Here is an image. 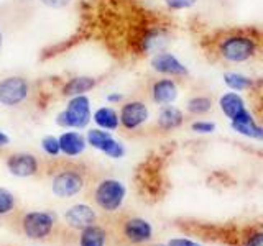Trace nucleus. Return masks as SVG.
<instances>
[{
	"instance_id": "nucleus-5",
	"label": "nucleus",
	"mask_w": 263,
	"mask_h": 246,
	"mask_svg": "<svg viewBox=\"0 0 263 246\" xmlns=\"http://www.w3.org/2000/svg\"><path fill=\"white\" fill-rule=\"evenodd\" d=\"M127 189L117 179H104L96 186L94 200L105 212H115L125 199Z\"/></svg>"
},
{
	"instance_id": "nucleus-8",
	"label": "nucleus",
	"mask_w": 263,
	"mask_h": 246,
	"mask_svg": "<svg viewBox=\"0 0 263 246\" xmlns=\"http://www.w3.org/2000/svg\"><path fill=\"white\" fill-rule=\"evenodd\" d=\"M82 187H84V176L76 169H61L54 174L51 182L53 194L61 199H69L79 194Z\"/></svg>"
},
{
	"instance_id": "nucleus-24",
	"label": "nucleus",
	"mask_w": 263,
	"mask_h": 246,
	"mask_svg": "<svg viewBox=\"0 0 263 246\" xmlns=\"http://www.w3.org/2000/svg\"><path fill=\"white\" fill-rule=\"evenodd\" d=\"M105 156H109V158L112 159H120L125 156V146H123L119 139H115V138H109V141H107L104 145V148L101 150Z\"/></svg>"
},
{
	"instance_id": "nucleus-25",
	"label": "nucleus",
	"mask_w": 263,
	"mask_h": 246,
	"mask_svg": "<svg viewBox=\"0 0 263 246\" xmlns=\"http://www.w3.org/2000/svg\"><path fill=\"white\" fill-rule=\"evenodd\" d=\"M41 150L45 151V154L51 156V158H58L61 153V148H60V139L53 135H46L41 139Z\"/></svg>"
},
{
	"instance_id": "nucleus-13",
	"label": "nucleus",
	"mask_w": 263,
	"mask_h": 246,
	"mask_svg": "<svg viewBox=\"0 0 263 246\" xmlns=\"http://www.w3.org/2000/svg\"><path fill=\"white\" fill-rule=\"evenodd\" d=\"M99 84V79L94 76H72L63 82L60 94L63 97H76L87 95L90 90H94Z\"/></svg>"
},
{
	"instance_id": "nucleus-1",
	"label": "nucleus",
	"mask_w": 263,
	"mask_h": 246,
	"mask_svg": "<svg viewBox=\"0 0 263 246\" xmlns=\"http://www.w3.org/2000/svg\"><path fill=\"white\" fill-rule=\"evenodd\" d=\"M261 39L249 30L224 31L214 39V54L229 64H243L257 57Z\"/></svg>"
},
{
	"instance_id": "nucleus-18",
	"label": "nucleus",
	"mask_w": 263,
	"mask_h": 246,
	"mask_svg": "<svg viewBox=\"0 0 263 246\" xmlns=\"http://www.w3.org/2000/svg\"><path fill=\"white\" fill-rule=\"evenodd\" d=\"M92 121L96 123L97 128L105 130V131H115L120 127L119 112L109 105L99 107V109L92 113Z\"/></svg>"
},
{
	"instance_id": "nucleus-9",
	"label": "nucleus",
	"mask_w": 263,
	"mask_h": 246,
	"mask_svg": "<svg viewBox=\"0 0 263 246\" xmlns=\"http://www.w3.org/2000/svg\"><path fill=\"white\" fill-rule=\"evenodd\" d=\"M217 105H219L220 112L229 118L230 123L245 121V120L253 118V115L249 110V107H247V102L240 92L227 90V92H224L219 97Z\"/></svg>"
},
{
	"instance_id": "nucleus-17",
	"label": "nucleus",
	"mask_w": 263,
	"mask_h": 246,
	"mask_svg": "<svg viewBox=\"0 0 263 246\" xmlns=\"http://www.w3.org/2000/svg\"><path fill=\"white\" fill-rule=\"evenodd\" d=\"M60 148L61 153L64 156H69V158H76V156L82 154L87 146L86 136L81 135L79 131H64L60 136Z\"/></svg>"
},
{
	"instance_id": "nucleus-6",
	"label": "nucleus",
	"mask_w": 263,
	"mask_h": 246,
	"mask_svg": "<svg viewBox=\"0 0 263 246\" xmlns=\"http://www.w3.org/2000/svg\"><path fill=\"white\" fill-rule=\"evenodd\" d=\"M150 118V109L142 98H130L122 104L119 110L120 127L127 131H137Z\"/></svg>"
},
{
	"instance_id": "nucleus-35",
	"label": "nucleus",
	"mask_w": 263,
	"mask_h": 246,
	"mask_svg": "<svg viewBox=\"0 0 263 246\" xmlns=\"http://www.w3.org/2000/svg\"><path fill=\"white\" fill-rule=\"evenodd\" d=\"M156 246H163V244H156Z\"/></svg>"
},
{
	"instance_id": "nucleus-14",
	"label": "nucleus",
	"mask_w": 263,
	"mask_h": 246,
	"mask_svg": "<svg viewBox=\"0 0 263 246\" xmlns=\"http://www.w3.org/2000/svg\"><path fill=\"white\" fill-rule=\"evenodd\" d=\"M64 220L74 230H84L96 221V212L84 203H76L64 213Z\"/></svg>"
},
{
	"instance_id": "nucleus-16",
	"label": "nucleus",
	"mask_w": 263,
	"mask_h": 246,
	"mask_svg": "<svg viewBox=\"0 0 263 246\" xmlns=\"http://www.w3.org/2000/svg\"><path fill=\"white\" fill-rule=\"evenodd\" d=\"M123 235L128 241L132 243H146L152 240L153 236V228L143 218H130L123 225Z\"/></svg>"
},
{
	"instance_id": "nucleus-12",
	"label": "nucleus",
	"mask_w": 263,
	"mask_h": 246,
	"mask_svg": "<svg viewBox=\"0 0 263 246\" xmlns=\"http://www.w3.org/2000/svg\"><path fill=\"white\" fill-rule=\"evenodd\" d=\"M7 168L10 171V174L16 177H31L38 172L40 164L36 156L30 153H13L8 156Z\"/></svg>"
},
{
	"instance_id": "nucleus-32",
	"label": "nucleus",
	"mask_w": 263,
	"mask_h": 246,
	"mask_svg": "<svg viewBox=\"0 0 263 246\" xmlns=\"http://www.w3.org/2000/svg\"><path fill=\"white\" fill-rule=\"evenodd\" d=\"M105 100L109 102L110 105H119V104H123L125 102V95L120 94V92H112L105 97Z\"/></svg>"
},
{
	"instance_id": "nucleus-11",
	"label": "nucleus",
	"mask_w": 263,
	"mask_h": 246,
	"mask_svg": "<svg viewBox=\"0 0 263 246\" xmlns=\"http://www.w3.org/2000/svg\"><path fill=\"white\" fill-rule=\"evenodd\" d=\"M54 227V217L48 212H30L23 218V232L31 240H43Z\"/></svg>"
},
{
	"instance_id": "nucleus-31",
	"label": "nucleus",
	"mask_w": 263,
	"mask_h": 246,
	"mask_svg": "<svg viewBox=\"0 0 263 246\" xmlns=\"http://www.w3.org/2000/svg\"><path fill=\"white\" fill-rule=\"evenodd\" d=\"M166 246H201V244L193 240H187V238H173V240L168 241Z\"/></svg>"
},
{
	"instance_id": "nucleus-10",
	"label": "nucleus",
	"mask_w": 263,
	"mask_h": 246,
	"mask_svg": "<svg viewBox=\"0 0 263 246\" xmlns=\"http://www.w3.org/2000/svg\"><path fill=\"white\" fill-rule=\"evenodd\" d=\"M178 95H179V87L176 79L173 77L160 76L158 79L152 80L150 87H148V97H150V100L160 107L175 104Z\"/></svg>"
},
{
	"instance_id": "nucleus-20",
	"label": "nucleus",
	"mask_w": 263,
	"mask_h": 246,
	"mask_svg": "<svg viewBox=\"0 0 263 246\" xmlns=\"http://www.w3.org/2000/svg\"><path fill=\"white\" fill-rule=\"evenodd\" d=\"M230 128H232L235 133L242 135L249 139H257V141H263V127L253 118L245 120V121H235L230 123Z\"/></svg>"
},
{
	"instance_id": "nucleus-3",
	"label": "nucleus",
	"mask_w": 263,
	"mask_h": 246,
	"mask_svg": "<svg viewBox=\"0 0 263 246\" xmlns=\"http://www.w3.org/2000/svg\"><path fill=\"white\" fill-rule=\"evenodd\" d=\"M31 94V82L25 77L13 74L0 79V105L7 109H16L28 100Z\"/></svg>"
},
{
	"instance_id": "nucleus-26",
	"label": "nucleus",
	"mask_w": 263,
	"mask_h": 246,
	"mask_svg": "<svg viewBox=\"0 0 263 246\" xmlns=\"http://www.w3.org/2000/svg\"><path fill=\"white\" fill-rule=\"evenodd\" d=\"M15 207V197L10 191L0 187V215H7Z\"/></svg>"
},
{
	"instance_id": "nucleus-33",
	"label": "nucleus",
	"mask_w": 263,
	"mask_h": 246,
	"mask_svg": "<svg viewBox=\"0 0 263 246\" xmlns=\"http://www.w3.org/2000/svg\"><path fill=\"white\" fill-rule=\"evenodd\" d=\"M8 143H10V138H8L2 130H0V148H4L7 146Z\"/></svg>"
},
{
	"instance_id": "nucleus-30",
	"label": "nucleus",
	"mask_w": 263,
	"mask_h": 246,
	"mask_svg": "<svg viewBox=\"0 0 263 246\" xmlns=\"http://www.w3.org/2000/svg\"><path fill=\"white\" fill-rule=\"evenodd\" d=\"M40 4H43L48 8H54V10H61L72 4V0H40Z\"/></svg>"
},
{
	"instance_id": "nucleus-34",
	"label": "nucleus",
	"mask_w": 263,
	"mask_h": 246,
	"mask_svg": "<svg viewBox=\"0 0 263 246\" xmlns=\"http://www.w3.org/2000/svg\"><path fill=\"white\" fill-rule=\"evenodd\" d=\"M2 46H4V31L0 28V49H2Z\"/></svg>"
},
{
	"instance_id": "nucleus-29",
	"label": "nucleus",
	"mask_w": 263,
	"mask_h": 246,
	"mask_svg": "<svg viewBox=\"0 0 263 246\" xmlns=\"http://www.w3.org/2000/svg\"><path fill=\"white\" fill-rule=\"evenodd\" d=\"M242 246H263V230H252L245 236Z\"/></svg>"
},
{
	"instance_id": "nucleus-23",
	"label": "nucleus",
	"mask_w": 263,
	"mask_h": 246,
	"mask_svg": "<svg viewBox=\"0 0 263 246\" xmlns=\"http://www.w3.org/2000/svg\"><path fill=\"white\" fill-rule=\"evenodd\" d=\"M112 135L109 133V131H105V130H101V128H90L87 130V135H86V141L89 146H92L96 148V150L101 151L104 145L109 141V138Z\"/></svg>"
},
{
	"instance_id": "nucleus-4",
	"label": "nucleus",
	"mask_w": 263,
	"mask_h": 246,
	"mask_svg": "<svg viewBox=\"0 0 263 246\" xmlns=\"http://www.w3.org/2000/svg\"><path fill=\"white\" fill-rule=\"evenodd\" d=\"M171 41V33L166 25H148L140 30L138 36L135 39L137 49L143 56H153L160 51H164Z\"/></svg>"
},
{
	"instance_id": "nucleus-7",
	"label": "nucleus",
	"mask_w": 263,
	"mask_h": 246,
	"mask_svg": "<svg viewBox=\"0 0 263 246\" xmlns=\"http://www.w3.org/2000/svg\"><path fill=\"white\" fill-rule=\"evenodd\" d=\"M152 69L163 77H173V79H184L189 76L187 66L175 56L168 49L156 53L150 57Z\"/></svg>"
},
{
	"instance_id": "nucleus-2",
	"label": "nucleus",
	"mask_w": 263,
	"mask_h": 246,
	"mask_svg": "<svg viewBox=\"0 0 263 246\" xmlns=\"http://www.w3.org/2000/svg\"><path fill=\"white\" fill-rule=\"evenodd\" d=\"M92 120V110H90V98L87 95L69 97L64 110L58 113L56 125L68 130H82Z\"/></svg>"
},
{
	"instance_id": "nucleus-28",
	"label": "nucleus",
	"mask_w": 263,
	"mask_h": 246,
	"mask_svg": "<svg viewBox=\"0 0 263 246\" xmlns=\"http://www.w3.org/2000/svg\"><path fill=\"white\" fill-rule=\"evenodd\" d=\"M197 4V0H164L168 10L171 12H181V10H189Z\"/></svg>"
},
{
	"instance_id": "nucleus-19",
	"label": "nucleus",
	"mask_w": 263,
	"mask_h": 246,
	"mask_svg": "<svg viewBox=\"0 0 263 246\" xmlns=\"http://www.w3.org/2000/svg\"><path fill=\"white\" fill-rule=\"evenodd\" d=\"M222 79H224L226 87L232 92H245V90H250L255 84V80L250 76L238 71H227L224 72Z\"/></svg>"
},
{
	"instance_id": "nucleus-27",
	"label": "nucleus",
	"mask_w": 263,
	"mask_h": 246,
	"mask_svg": "<svg viewBox=\"0 0 263 246\" xmlns=\"http://www.w3.org/2000/svg\"><path fill=\"white\" fill-rule=\"evenodd\" d=\"M217 128V125L211 120H194L191 123V131L197 135H211Z\"/></svg>"
},
{
	"instance_id": "nucleus-22",
	"label": "nucleus",
	"mask_w": 263,
	"mask_h": 246,
	"mask_svg": "<svg viewBox=\"0 0 263 246\" xmlns=\"http://www.w3.org/2000/svg\"><path fill=\"white\" fill-rule=\"evenodd\" d=\"M105 238H107V233L102 227L90 225L84 230H81L79 244L81 246H104Z\"/></svg>"
},
{
	"instance_id": "nucleus-15",
	"label": "nucleus",
	"mask_w": 263,
	"mask_h": 246,
	"mask_svg": "<svg viewBox=\"0 0 263 246\" xmlns=\"http://www.w3.org/2000/svg\"><path fill=\"white\" fill-rule=\"evenodd\" d=\"M184 125V112L176 105H163L156 115V127L161 131H175Z\"/></svg>"
},
{
	"instance_id": "nucleus-21",
	"label": "nucleus",
	"mask_w": 263,
	"mask_h": 246,
	"mask_svg": "<svg viewBox=\"0 0 263 246\" xmlns=\"http://www.w3.org/2000/svg\"><path fill=\"white\" fill-rule=\"evenodd\" d=\"M214 107V102L209 95H193L191 98H187L186 102V112L193 117H202V115H208Z\"/></svg>"
}]
</instances>
